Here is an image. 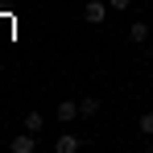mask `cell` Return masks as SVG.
<instances>
[{
  "instance_id": "cell-1",
  "label": "cell",
  "mask_w": 153,
  "mask_h": 153,
  "mask_svg": "<svg viewBox=\"0 0 153 153\" xmlns=\"http://www.w3.org/2000/svg\"><path fill=\"white\" fill-rule=\"evenodd\" d=\"M108 8H112V4H103V0H87V4H83V21H87V25H103V21H108Z\"/></svg>"
},
{
  "instance_id": "cell-2",
  "label": "cell",
  "mask_w": 153,
  "mask_h": 153,
  "mask_svg": "<svg viewBox=\"0 0 153 153\" xmlns=\"http://www.w3.org/2000/svg\"><path fill=\"white\" fill-rule=\"evenodd\" d=\"M8 149H13V153H33V149H37V132H29V128H25L21 137L8 141Z\"/></svg>"
},
{
  "instance_id": "cell-3",
  "label": "cell",
  "mask_w": 153,
  "mask_h": 153,
  "mask_svg": "<svg viewBox=\"0 0 153 153\" xmlns=\"http://www.w3.org/2000/svg\"><path fill=\"white\" fill-rule=\"evenodd\" d=\"M54 116H58V124H71V120H79L83 112H79V103H75V100H62L58 108H54Z\"/></svg>"
},
{
  "instance_id": "cell-4",
  "label": "cell",
  "mask_w": 153,
  "mask_h": 153,
  "mask_svg": "<svg viewBox=\"0 0 153 153\" xmlns=\"http://www.w3.org/2000/svg\"><path fill=\"white\" fill-rule=\"evenodd\" d=\"M79 149H83V141H79L75 132H62V137L54 141V153H79Z\"/></svg>"
},
{
  "instance_id": "cell-5",
  "label": "cell",
  "mask_w": 153,
  "mask_h": 153,
  "mask_svg": "<svg viewBox=\"0 0 153 153\" xmlns=\"http://www.w3.org/2000/svg\"><path fill=\"white\" fill-rule=\"evenodd\" d=\"M128 42H132V46H145V42H149V25H145V21H132V25H128Z\"/></svg>"
},
{
  "instance_id": "cell-6",
  "label": "cell",
  "mask_w": 153,
  "mask_h": 153,
  "mask_svg": "<svg viewBox=\"0 0 153 153\" xmlns=\"http://www.w3.org/2000/svg\"><path fill=\"white\" fill-rule=\"evenodd\" d=\"M79 112H83V120L100 116V95H83V100H79Z\"/></svg>"
},
{
  "instance_id": "cell-7",
  "label": "cell",
  "mask_w": 153,
  "mask_h": 153,
  "mask_svg": "<svg viewBox=\"0 0 153 153\" xmlns=\"http://www.w3.org/2000/svg\"><path fill=\"white\" fill-rule=\"evenodd\" d=\"M21 124H25L29 132H42V128H46V120H42L37 112H29V116H25V120H21Z\"/></svg>"
},
{
  "instance_id": "cell-8",
  "label": "cell",
  "mask_w": 153,
  "mask_h": 153,
  "mask_svg": "<svg viewBox=\"0 0 153 153\" xmlns=\"http://www.w3.org/2000/svg\"><path fill=\"white\" fill-rule=\"evenodd\" d=\"M137 128H141V132H149V137H153V112H145V116H141V124H137Z\"/></svg>"
},
{
  "instance_id": "cell-9",
  "label": "cell",
  "mask_w": 153,
  "mask_h": 153,
  "mask_svg": "<svg viewBox=\"0 0 153 153\" xmlns=\"http://www.w3.org/2000/svg\"><path fill=\"white\" fill-rule=\"evenodd\" d=\"M108 4H112L116 13H124V8H128V4H132V0H108Z\"/></svg>"
},
{
  "instance_id": "cell-10",
  "label": "cell",
  "mask_w": 153,
  "mask_h": 153,
  "mask_svg": "<svg viewBox=\"0 0 153 153\" xmlns=\"http://www.w3.org/2000/svg\"><path fill=\"white\" fill-rule=\"evenodd\" d=\"M0 128H4V124H0Z\"/></svg>"
}]
</instances>
